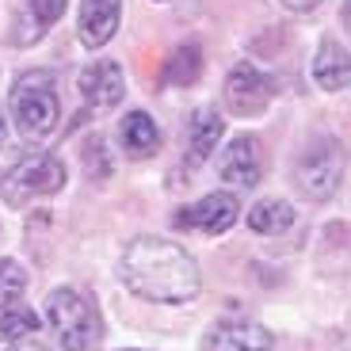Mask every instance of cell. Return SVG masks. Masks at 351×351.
Returning <instances> with one entry per match:
<instances>
[{"label": "cell", "instance_id": "obj_15", "mask_svg": "<svg viewBox=\"0 0 351 351\" xmlns=\"http://www.w3.org/2000/svg\"><path fill=\"white\" fill-rule=\"evenodd\" d=\"M62 12H65V0H27L23 23L16 27V43H23V46L38 43L46 27L62 19Z\"/></svg>", "mask_w": 351, "mask_h": 351}, {"label": "cell", "instance_id": "obj_14", "mask_svg": "<svg viewBox=\"0 0 351 351\" xmlns=\"http://www.w3.org/2000/svg\"><path fill=\"white\" fill-rule=\"evenodd\" d=\"M313 80L325 92H343L348 88V50L340 43H321L313 62Z\"/></svg>", "mask_w": 351, "mask_h": 351}, {"label": "cell", "instance_id": "obj_6", "mask_svg": "<svg viewBox=\"0 0 351 351\" xmlns=\"http://www.w3.org/2000/svg\"><path fill=\"white\" fill-rule=\"evenodd\" d=\"M271 96H275V84L263 69H256L252 62L233 65V73L226 80V104L233 107V114H260L271 104Z\"/></svg>", "mask_w": 351, "mask_h": 351}, {"label": "cell", "instance_id": "obj_16", "mask_svg": "<svg viewBox=\"0 0 351 351\" xmlns=\"http://www.w3.org/2000/svg\"><path fill=\"white\" fill-rule=\"evenodd\" d=\"M248 226L256 233H287L294 226V206H287L282 199H263L248 210Z\"/></svg>", "mask_w": 351, "mask_h": 351}, {"label": "cell", "instance_id": "obj_12", "mask_svg": "<svg viewBox=\"0 0 351 351\" xmlns=\"http://www.w3.org/2000/svg\"><path fill=\"white\" fill-rule=\"evenodd\" d=\"M119 141H123V149L130 153V157H153L157 145H160V130L145 111H130L123 123H119Z\"/></svg>", "mask_w": 351, "mask_h": 351}, {"label": "cell", "instance_id": "obj_20", "mask_svg": "<svg viewBox=\"0 0 351 351\" xmlns=\"http://www.w3.org/2000/svg\"><path fill=\"white\" fill-rule=\"evenodd\" d=\"M282 4H287L290 12H313L321 0H282Z\"/></svg>", "mask_w": 351, "mask_h": 351}, {"label": "cell", "instance_id": "obj_8", "mask_svg": "<svg viewBox=\"0 0 351 351\" xmlns=\"http://www.w3.org/2000/svg\"><path fill=\"white\" fill-rule=\"evenodd\" d=\"M218 172L226 184H237V187H256L263 176V153H260V141L256 138H233L226 145L218 160Z\"/></svg>", "mask_w": 351, "mask_h": 351}, {"label": "cell", "instance_id": "obj_3", "mask_svg": "<svg viewBox=\"0 0 351 351\" xmlns=\"http://www.w3.org/2000/svg\"><path fill=\"white\" fill-rule=\"evenodd\" d=\"M12 123L23 138H50L58 130V92L50 73H23L12 84Z\"/></svg>", "mask_w": 351, "mask_h": 351}, {"label": "cell", "instance_id": "obj_19", "mask_svg": "<svg viewBox=\"0 0 351 351\" xmlns=\"http://www.w3.org/2000/svg\"><path fill=\"white\" fill-rule=\"evenodd\" d=\"M23 290H27V271L16 260H0V309L16 306Z\"/></svg>", "mask_w": 351, "mask_h": 351}, {"label": "cell", "instance_id": "obj_13", "mask_svg": "<svg viewBox=\"0 0 351 351\" xmlns=\"http://www.w3.org/2000/svg\"><path fill=\"white\" fill-rule=\"evenodd\" d=\"M218 138H221V114L214 111V107L195 111L191 130H187V165H202V160L214 153Z\"/></svg>", "mask_w": 351, "mask_h": 351}, {"label": "cell", "instance_id": "obj_18", "mask_svg": "<svg viewBox=\"0 0 351 351\" xmlns=\"http://www.w3.org/2000/svg\"><path fill=\"white\" fill-rule=\"evenodd\" d=\"M199 73H202L199 46H180V50L168 58V65H165V80H172V84H191Z\"/></svg>", "mask_w": 351, "mask_h": 351}, {"label": "cell", "instance_id": "obj_21", "mask_svg": "<svg viewBox=\"0 0 351 351\" xmlns=\"http://www.w3.org/2000/svg\"><path fill=\"white\" fill-rule=\"evenodd\" d=\"M8 351H50V348H43L35 340H16V348H8Z\"/></svg>", "mask_w": 351, "mask_h": 351}, {"label": "cell", "instance_id": "obj_5", "mask_svg": "<svg viewBox=\"0 0 351 351\" xmlns=\"http://www.w3.org/2000/svg\"><path fill=\"white\" fill-rule=\"evenodd\" d=\"M340 168H343L340 141L317 138L313 145H306V153L298 157V165H294V176H298L302 191H306L309 199H325V195H332L336 180H340Z\"/></svg>", "mask_w": 351, "mask_h": 351}, {"label": "cell", "instance_id": "obj_4", "mask_svg": "<svg viewBox=\"0 0 351 351\" xmlns=\"http://www.w3.org/2000/svg\"><path fill=\"white\" fill-rule=\"evenodd\" d=\"M62 184H65L62 160L50 157V153H31V157H23L16 168L4 172L0 191H4V202H8V206H19V202H27V199L62 191Z\"/></svg>", "mask_w": 351, "mask_h": 351}, {"label": "cell", "instance_id": "obj_9", "mask_svg": "<svg viewBox=\"0 0 351 351\" xmlns=\"http://www.w3.org/2000/svg\"><path fill=\"white\" fill-rule=\"evenodd\" d=\"M123 92H126V77L114 62H96L80 73V96H84V104L92 107V111L114 107L123 99Z\"/></svg>", "mask_w": 351, "mask_h": 351}, {"label": "cell", "instance_id": "obj_1", "mask_svg": "<svg viewBox=\"0 0 351 351\" xmlns=\"http://www.w3.org/2000/svg\"><path fill=\"white\" fill-rule=\"evenodd\" d=\"M123 279L134 294L165 306H180L199 294V263L165 237H138L123 252Z\"/></svg>", "mask_w": 351, "mask_h": 351}, {"label": "cell", "instance_id": "obj_22", "mask_svg": "<svg viewBox=\"0 0 351 351\" xmlns=\"http://www.w3.org/2000/svg\"><path fill=\"white\" fill-rule=\"evenodd\" d=\"M4 134H8V126H4V119H0V145H4Z\"/></svg>", "mask_w": 351, "mask_h": 351}, {"label": "cell", "instance_id": "obj_2", "mask_svg": "<svg viewBox=\"0 0 351 351\" xmlns=\"http://www.w3.org/2000/svg\"><path fill=\"white\" fill-rule=\"evenodd\" d=\"M46 321H50L53 336L65 351H96L99 336H104L96 306L88 302V294H80L73 287L53 290L46 298Z\"/></svg>", "mask_w": 351, "mask_h": 351}, {"label": "cell", "instance_id": "obj_7", "mask_svg": "<svg viewBox=\"0 0 351 351\" xmlns=\"http://www.w3.org/2000/svg\"><path fill=\"white\" fill-rule=\"evenodd\" d=\"M237 214H241V206H237L233 195L214 191V195H206V199H199V202L180 206V210H176V226L195 229V233H226V229L237 221Z\"/></svg>", "mask_w": 351, "mask_h": 351}, {"label": "cell", "instance_id": "obj_10", "mask_svg": "<svg viewBox=\"0 0 351 351\" xmlns=\"http://www.w3.org/2000/svg\"><path fill=\"white\" fill-rule=\"evenodd\" d=\"M119 16H123V0H80V16H77L80 43L92 46V50L111 43V35L119 31Z\"/></svg>", "mask_w": 351, "mask_h": 351}, {"label": "cell", "instance_id": "obj_11", "mask_svg": "<svg viewBox=\"0 0 351 351\" xmlns=\"http://www.w3.org/2000/svg\"><path fill=\"white\" fill-rule=\"evenodd\" d=\"M202 351H271V332L256 321H221L210 328Z\"/></svg>", "mask_w": 351, "mask_h": 351}, {"label": "cell", "instance_id": "obj_17", "mask_svg": "<svg viewBox=\"0 0 351 351\" xmlns=\"http://www.w3.org/2000/svg\"><path fill=\"white\" fill-rule=\"evenodd\" d=\"M38 328V313L27 306H4L0 309V343L27 340Z\"/></svg>", "mask_w": 351, "mask_h": 351}]
</instances>
